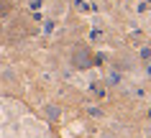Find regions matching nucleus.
I'll use <instances>...</instances> for the list:
<instances>
[{"label": "nucleus", "mask_w": 151, "mask_h": 138, "mask_svg": "<svg viewBox=\"0 0 151 138\" xmlns=\"http://www.w3.org/2000/svg\"><path fill=\"white\" fill-rule=\"evenodd\" d=\"M74 5H77V10H82V13H90V10H95V8H92V5H87L85 0H77Z\"/></svg>", "instance_id": "f257e3e1"}, {"label": "nucleus", "mask_w": 151, "mask_h": 138, "mask_svg": "<svg viewBox=\"0 0 151 138\" xmlns=\"http://www.w3.org/2000/svg\"><path fill=\"white\" fill-rule=\"evenodd\" d=\"M149 77H151V64H149Z\"/></svg>", "instance_id": "20e7f679"}, {"label": "nucleus", "mask_w": 151, "mask_h": 138, "mask_svg": "<svg viewBox=\"0 0 151 138\" xmlns=\"http://www.w3.org/2000/svg\"><path fill=\"white\" fill-rule=\"evenodd\" d=\"M46 113H49V118H51V120H56L62 110H59V107H56V105H51V107H49V110H46Z\"/></svg>", "instance_id": "f03ea898"}, {"label": "nucleus", "mask_w": 151, "mask_h": 138, "mask_svg": "<svg viewBox=\"0 0 151 138\" xmlns=\"http://www.w3.org/2000/svg\"><path fill=\"white\" fill-rule=\"evenodd\" d=\"M138 56H141L143 61H149V59H151V49H149V46H143V49L138 51Z\"/></svg>", "instance_id": "7ed1b4c3"}, {"label": "nucleus", "mask_w": 151, "mask_h": 138, "mask_svg": "<svg viewBox=\"0 0 151 138\" xmlns=\"http://www.w3.org/2000/svg\"><path fill=\"white\" fill-rule=\"evenodd\" d=\"M149 120H151V110H149Z\"/></svg>", "instance_id": "39448f33"}]
</instances>
